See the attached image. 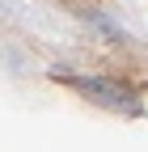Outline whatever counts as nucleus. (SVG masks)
Instances as JSON below:
<instances>
[{
  "mask_svg": "<svg viewBox=\"0 0 148 152\" xmlns=\"http://www.w3.org/2000/svg\"><path fill=\"white\" fill-rule=\"evenodd\" d=\"M72 89L89 97L93 106L110 110V114H127V118H136L144 114V102L136 89H127V80H110V76H72Z\"/></svg>",
  "mask_w": 148,
  "mask_h": 152,
  "instance_id": "obj_1",
  "label": "nucleus"
}]
</instances>
